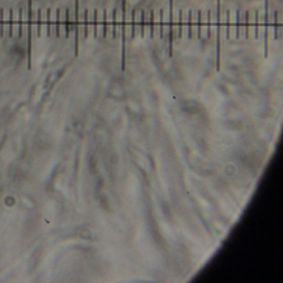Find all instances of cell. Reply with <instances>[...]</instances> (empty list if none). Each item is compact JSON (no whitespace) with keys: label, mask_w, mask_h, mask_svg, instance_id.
Wrapping results in <instances>:
<instances>
[{"label":"cell","mask_w":283,"mask_h":283,"mask_svg":"<svg viewBox=\"0 0 283 283\" xmlns=\"http://www.w3.org/2000/svg\"><path fill=\"white\" fill-rule=\"evenodd\" d=\"M136 37V9H133L131 13V39Z\"/></svg>","instance_id":"5bb4252c"},{"label":"cell","mask_w":283,"mask_h":283,"mask_svg":"<svg viewBox=\"0 0 283 283\" xmlns=\"http://www.w3.org/2000/svg\"><path fill=\"white\" fill-rule=\"evenodd\" d=\"M41 29H42V10L38 9V37H41Z\"/></svg>","instance_id":"f1b7e54d"},{"label":"cell","mask_w":283,"mask_h":283,"mask_svg":"<svg viewBox=\"0 0 283 283\" xmlns=\"http://www.w3.org/2000/svg\"><path fill=\"white\" fill-rule=\"evenodd\" d=\"M13 9H9V38H13Z\"/></svg>","instance_id":"d6986e66"},{"label":"cell","mask_w":283,"mask_h":283,"mask_svg":"<svg viewBox=\"0 0 283 283\" xmlns=\"http://www.w3.org/2000/svg\"><path fill=\"white\" fill-rule=\"evenodd\" d=\"M97 15L98 11L96 9L94 10V17H93V24H94V38H97Z\"/></svg>","instance_id":"83f0119b"},{"label":"cell","mask_w":283,"mask_h":283,"mask_svg":"<svg viewBox=\"0 0 283 283\" xmlns=\"http://www.w3.org/2000/svg\"><path fill=\"white\" fill-rule=\"evenodd\" d=\"M183 37V11L180 9L179 12V33L178 38H182Z\"/></svg>","instance_id":"4fadbf2b"},{"label":"cell","mask_w":283,"mask_h":283,"mask_svg":"<svg viewBox=\"0 0 283 283\" xmlns=\"http://www.w3.org/2000/svg\"><path fill=\"white\" fill-rule=\"evenodd\" d=\"M28 27H27V70L32 67V0H28Z\"/></svg>","instance_id":"3957f363"},{"label":"cell","mask_w":283,"mask_h":283,"mask_svg":"<svg viewBox=\"0 0 283 283\" xmlns=\"http://www.w3.org/2000/svg\"><path fill=\"white\" fill-rule=\"evenodd\" d=\"M60 9H56V38H60Z\"/></svg>","instance_id":"d4e9b609"},{"label":"cell","mask_w":283,"mask_h":283,"mask_svg":"<svg viewBox=\"0 0 283 283\" xmlns=\"http://www.w3.org/2000/svg\"><path fill=\"white\" fill-rule=\"evenodd\" d=\"M75 56L79 54V0H75Z\"/></svg>","instance_id":"5b68a950"},{"label":"cell","mask_w":283,"mask_h":283,"mask_svg":"<svg viewBox=\"0 0 283 283\" xmlns=\"http://www.w3.org/2000/svg\"><path fill=\"white\" fill-rule=\"evenodd\" d=\"M159 18H160V31H159V37L160 39L164 38V10L160 9L159 11Z\"/></svg>","instance_id":"cb8c5ba5"},{"label":"cell","mask_w":283,"mask_h":283,"mask_svg":"<svg viewBox=\"0 0 283 283\" xmlns=\"http://www.w3.org/2000/svg\"><path fill=\"white\" fill-rule=\"evenodd\" d=\"M236 38H240V10L236 11Z\"/></svg>","instance_id":"e0dca14e"},{"label":"cell","mask_w":283,"mask_h":283,"mask_svg":"<svg viewBox=\"0 0 283 283\" xmlns=\"http://www.w3.org/2000/svg\"><path fill=\"white\" fill-rule=\"evenodd\" d=\"M269 0H265V33H264V56L267 58L269 53Z\"/></svg>","instance_id":"8992f818"},{"label":"cell","mask_w":283,"mask_h":283,"mask_svg":"<svg viewBox=\"0 0 283 283\" xmlns=\"http://www.w3.org/2000/svg\"><path fill=\"white\" fill-rule=\"evenodd\" d=\"M198 38H202V11H198Z\"/></svg>","instance_id":"9a60e30c"},{"label":"cell","mask_w":283,"mask_h":283,"mask_svg":"<svg viewBox=\"0 0 283 283\" xmlns=\"http://www.w3.org/2000/svg\"><path fill=\"white\" fill-rule=\"evenodd\" d=\"M249 18H250V15H249V11H246V14H245V20H246V38H249V34H250V22H249Z\"/></svg>","instance_id":"ffe728a7"},{"label":"cell","mask_w":283,"mask_h":283,"mask_svg":"<svg viewBox=\"0 0 283 283\" xmlns=\"http://www.w3.org/2000/svg\"><path fill=\"white\" fill-rule=\"evenodd\" d=\"M84 37L87 38L88 37V9H85L84 12Z\"/></svg>","instance_id":"2e32d148"},{"label":"cell","mask_w":283,"mask_h":283,"mask_svg":"<svg viewBox=\"0 0 283 283\" xmlns=\"http://www.w3.org/2000/svg\"><path fill=\"white\" fill-rule=\"evenodd\" d=\"M192 20H193V11L190 9L189 11V17H188V38H189V39H192V37H193Z\"/></svg>","instance_id":"9c48e42d"},{"label":"cell","mask_w":283,"mask_h":283,"mask_svg":"<svg viewBox=\"0 0 283 283\" xmlns=\"http://www.w3.org/2000/svg\"><path fill=\"white\" fill-rule=\"evenodd\" d=\"M116 13H117V10L116 9H113V13H112V18H113V30H112V37L113 38H116Z\"/></svg>","instance_id":"ac0fdd59"},{"label":"cell","mask_w":283,"mask_h":283,"mask_svg":"<svg viewBox=\"0 0 283 283\" xmlns=\"http://www.w3.org/2000/svg\"><path fill=\"white\" fill-rule=\"evenodd\" d=\"M107 37V10H103V38H106Z\"/></svg>","instance_id":"7402d4cb"},{"label":"cell","mask_w":283,"mask_h":283,"mask_svg":"<svg viewBox=\"0 0 283 283\" xmlns=\"http://www.w3.org/2000/svg\"><path fill=\"white\" fill-rule=\"evenodd\" d=\"M208 22H207V37L208 39L211 38V11L208 10Z\"/></svg>","instance_id":"484cf974"},{"label":"cell","mask_w":283,"mask_h":283,"mask_svg":"<svg viewBox=\"0 0 283 283\" xmlns=\"http://www.w3.org/2000/svg\"><path fill=\"white\" fill-rule=\"evenodd\" d=\"M3 15H4V9L3 8L0 9V38H3Z\"/></svg>","instance_id":"4316f807"},{"label":"cell","mask_w":283,"mask_h":283,"mask_svg":"<svg viewBox=\"0 0 283 283\" xmlns=\"http://www.w3.org/2000/svg\"><path fill=\"white\" fill-rule=\"evenodd\" d=\"M255 39L257 40L259 38V12L258 10L255 11Z\"/></svg>","instance_id":"30bf717a"},{"label":"cell","mask_w":283,"mask_h":283,"mask_svg":"<svg viewBox=\"0 0 283 283\" xmlns=\"http://www.w3.org/2000/svg\"><path fill=\"white\" fill-rule=\"evenodd\" d=\"M150 37H151V39H154V9L151 10V16H150Z\"/></svg>","instance_id":"52a82bcc"},{"label":"cell","mask_w":283,"mask_h":283,"mask_svg":"<svg viewBox=\"0 0 283 283\" xmlns=\"http://www.w3.org/2000/svg\"><path fill=\"white\" fill-rule=\"evenodd\" d=\"M274 39H278V11L274 12Z\"/></svg>","instance_id":"603a6c76"},{"label":"cell","mask_w":283,"mask_h":283,"mask_svg":"<svg viewBox=\"0 0 283 283\" xmlns=\"http://www.w3.org/2000/svg\"><path fill=\"white\" fill-rule=\"evenodd\" d=\"M230 28H231V24H230V11L227 10V39H230Z\"/></svg>","instance_id":"f546056e"},{"label":"cell","mask_w":283,"mask_h":283,"mask_svg":"<svg viewBox=\"0 0 283 283\" xmlns=\"http://www.w3.org/2000/svg\"><path fill=\"white\" fill-rule=\"evenodd\" d=\"M169 56L173 57L174 49V0L169 1Z\"/></svg>","instance_id":"277c9868"},{"label":"cell","mask_w":283,"mask_h":283,"mask_svg":"<svg viewBox=\"0 0 283 283\" xmlns=\"http://www.w3.org/2000/svg\"><path fill=\"white\" fill-rule=\"evenodd\" d=\"M70 10L69 9H66V15H65V37L66 38H69V32H70V20H69V17H70Z\"/></svg>","instance_id":"ba28073f"},{"label":"cell","mask_w":283,"mask_h":283,"mask_svg":"<svg viewBox=\"0 0 283 283\" xmlns=\"http://www.w3.org/2000/svg\"><path fill=\"white\" fill-rule=\"evenodd\" d=\"M47 36L50 38L51 36V9H47Z\"/></svg>","instance_id":"44dd1931"},{"label":"cell","mask_w":283,"mask_h":283,"mask_svg":"<svg viewBox=\"0 0 283 283\" xmlns=\"http://www.w3.org/2000/svg\"><path fill=\"white\" fill-rule=\"evenodd\" d=\"M145 10H141L140 13V37L141 38H145Z\"/></svg>","instance_id":"8fae6325"},{"label":"cell","mask_w":283,"mask_h":283,"mask_svg":"<svg viewBox=\"0 0 283 283\" xmlns=\"http://www.w3.org/2000/svg\"><path fill=\"white\" fill-rule=\"evenodd\" d=\"M126 0H122L121 22V71H125V42H126Z\"/></svg>","instance_id":"7a4b0ae2"},{"label":"cell","mask_w":283,"mask_h":283,"mask_svg":"<svg viewBox=\"0 0 283 283\" xmlns=\"http://www.w3.org/2000/svg\"><path fill=\"white\" fill-rule=\"evenodd\" d=\"M23 37V9L18 10V38Z\"/></svg>","instance_id":"7c38bea8"},{"label":"cell","mask_w":283,"mask_h":283,"mask_svg":"<svg viewBox=\"0 0 283 283\" xmlns=\"http://www.w3.org/2000/svg\"><path fill=\"white\" fill-rule=\"evenodd\" d=\"M221 68V0H217V37H216V71Z\"/></svg>","instance_id":"6da1fadb"}]
</instances>
